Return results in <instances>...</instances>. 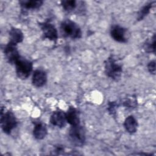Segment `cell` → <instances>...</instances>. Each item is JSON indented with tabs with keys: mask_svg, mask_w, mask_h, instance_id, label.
I'll return each mask as SVG.
<instances>
[{
	"mask_svg": "<svg viewBox=\"0 0 156 156\" xmlns=\"http://www.w3.org/2000/svg\"><path fill=\"white\" fill-rule=\"evenodd\" d=\"M15 65L17 76L23 80L29 77L33 69L32 62L22 57L16 60Z\"/></svg>",
	"mask_w": 156,
	"mask_h": 156,
	"instance_id": "obj_5",
	"label": "cell"
},
{
	"mask_svg": "<svg viewBox=\"0 0 156 156\" xmlns=\"http://www.w3.org/2000/svg\"><path fill=\"white\" fill-rule=\"evenodd\" d=\"M48 133L47 127L45 124L41 122L34 123L33 129V135L37 140H42L45 138Z\"/></svg>",
	"mask_w": 156,
	"mask_h": 156,
	"instance_id": "obj_12",
	"label": "cell"
},
{
	"mask_svg": "<svg viewBox=\"0 0 156 156\" xmlns=\"http://www.w3.org/2000/svg\"><path fill=\"white\" fill-rule=\"evenodd\" d=\"M138 126V124L136 119L132 115L127 116L124 120V128L126 130V131L130 134H133L137 131Z\"/></svg>",
	"mask_w": 156,
	"mask_h": 156,
	"instance_id": "obj_15",
	"label": "cell"
},
{
	"mask_svg": "<svg viewBox=\"0 0 156 156\" xmlns=\"http://www.w3.org/2000/svg\"><path fill=\"white\" fill-rule=\"evenodd\" d=\"M147 67L149 72L151 74L154 75L155 74V60H152L149 62L147 64Z\"/></svg>",
	"mask_w": 156,
	"mask_h": 156,
	"instance_id": "obj_21",
	"label": "cell"
},
{
	"mask_svg": "<svg viewBox=\"0 0 156 156\" xmlns=\"http://www.w3.org/2000/svg\"><path fill=\"white\" fill-rule=\"evenodd\" d=\"M38 24L42 30L43 38L56 42L58 39V32L54 25L49 21L39 23Z\"/></svg>",
	"mask_w": 156,
	"mask_h": 156,
	"instance_id": "obj_6",
	"label": "cell"
},
{
	"mask_svg": "<svg viewBox=\"0 0 156 156\" xmlns=\"http://www.w3.org/2000/svg\"><path fill=\"white\" fill-rule=\"evenodd\" d=\"M47 82V74L42 69H36L34 71L32 83L36 87H41L44 86Z\"/></svg>",
	"mask_w": 156,
	"mask_h": 156,
	"instance_id": "obj_10",
	"label": "cell"
},
{
	"mask_svg": "<svg viewBox=\"0 0 156 156\" xmlns=\"http://www.w3.org/2000/svg\"><path fill=\"white\" fill-rule=\"evenodd\" d=\"M123 105L127 108H135L136 105V101L135 98L126 99L122 103Z\"/></svg>",
	"mask_w": 156,
	"mask_h": 156,
	"instance_id": "obj_19",
	"label": "cell"
},
{
	"mask_svg": "<svg viewBox=\"0 0 156 156\" xmlns=\"http://www.w3.org/2000/svg\"><path fill=\"white\" fill-rule=\"evenodd\" d=\"M60 30L64 37H69L72 39H79L82 37V30L79 25L69 19L62 22Z\"/></svg>",
	"mask_w": 156,
	"mask_h": 156,
	"instance_id": "obj_2",
	"label": "cell"
},
{
	"mask_svg": "<svg viewBox=\"0 0 156 156\" xmlns=\"http://www.w3.org/2000/svg\"><path fill=\"white\" fill-rule=\"evenodd\" d=\"M127 29L119 25H114L110 30V35L113 39L119 43H126Z\"/></svg>",
	"mask_w": 156,
	"mask_h": 156,
	"instance_id": "obj_8",
	"label": "cell"
},
{
	"mask_svg": "<svg viewBox=\"0 0 156 156\" xmlns=\"http://www.w3.org/2000/svg\"><path fill=\"white\" fill-rule=\"evenodd\" d=\"M155 4V1H151L145 4L138 12L137 20L138 21L142 20L146 16H147L151 10L154 6Z\"/></svg>",
	"mask_w": 156,
	"mask_h": 156,
	"instance_id": "obj_16",
	"label": "cell"
},
{
	"mask_svg": "<svg viewBox=\"0 0 156 156\" xmlns=\"http://www.w3.org/2000/svg\"><path fill=\"white\" fill-rule=\"evenodd\" d=\"M118 106V104L116 102H109L108 104L107 110L109 112L110 114L114 116L116 113V109Z\"/></svg>",
	"mask_w": 156,
	"mask_h": 156,
	"instance_id": "obj_20",
	"label": "cell"
},
{
	"mask_svg": "<svg viewBox=\"0 0 156 156\" xmlns=\"http://www.w3.org/2000/svg\"><path fill=\"white\" fill-rule=\"evenodd\" d=\"M69 140L71 144L77 147H82L86 141L85 132L80 124L71 126L69 129Z\"/></svg>",
	"mask_w": 156,
	"mask_h": 156,
	"instance_id": "obj_4",
	"label": "cell"
},
{
	"mask_svg": "<svg viewBox=\"0 0 156 156\" xmlns=\"http://www.w3.org/2000/svg\"><path fill=\"white\" fill-rule=\"evenodd\" d=\"M144 49L148 53H155V35L154 34L151 40H147L144 44Z\"/></svg>",
	"mask_w": 156,
	"mask_h": 156,
	"instance_id": "obj_17",
	"label": "cell"
},
{
	"mask_svg": "<svg viewBox=\"0 0 156 156\" xmlns=\"http://www.w3.org/2000/svg\"><path fill=\"white\" fill-rule=\"evenodd\" d=\"M64 151V147L60 145H58L57 146L55 147V149H54V152L55 154L58 155V154H60L61 152Z\"/></svg>",
	"mask_w": 156,
	"mask_h": 156,
	"instance_id": "obj_22",
	"label": "cell"
},
{
	"mask_svg": "<svg viewBox=\"0 0 156 156\" xmlns=\"http://www.w3.org/2000/svg\"><path fill=\"white\" fill-rule=\"evenodd\" d=\"M61 5L65 11L71 12L77 7V1L75 0H65L61 1Z\"/></svg>",
	"mask_w": 156,
	"mask_h": 156,
	"instance_id": "obj_18",
	"label": "cell"
},
{
	"mask_svg": "<svg viewBox=\"0 0 156 156\" xmlns=\"http://www.w3.org/2000/svg\"><path fill=\"white\" fill-rule=\"evenodd\" d=\"M4 53L7 60L10 64H15L16 60L21 57L16 45L9 41L4 49Z\"/></svg>",
	"mask_w": 156,
	"mask_h": 156,
	"instance_id": "obj_7",
	"label": "cell"
},
{
	"mask_svg": "<svg viewBox=\"0 0 156 156\" xmlns=\"http://www.w3.org/2000/svg\"><path fill=\"white\" fill-rule=\"evenodd\" d=\"M50 122L53 126L59 128L64 127L67 122L66 113L60 110L54 112L51 116Z\"/></svg>",
	"mask_w": 156,
	"mask_h": 156,
	"instance_id": "obj_9",
	"label": "cell"
},
{
	"mask_svg": "<svg viewBox=\"0 0 156 156\" xmlns=\"http://www.w3.org/2000/svg\"><path fill=\"white\" fill-rule=\"evenodd\" d=\"M66 121L71 126H77L80 124V117L79 113L76 108L73 107H70L66 112Z\"/></svg>",
	"mask_w": 156,
	"mask_h": 156,
	"instance_id": "obj_11",
	"label": "cell"
},
{
	"mask_svg": "<svg viewBox=\"0 0 156 156\" xmlns=\"http://www.w3.org/2000/svg\"><path fill=\"white\" fill-rule=\"evenodd\" d=\"M19 3L23 10H29L39 9L43 4L41 0H24L20 1Z\"/></svg>",
	"mask_w": 156,
	"mask_h": 156,
	"instance_id": "obj_14",
	"label": "cell"
},
{
	"mask_svg": "<svg viewBox=\"0 0 156 156\" xmlns=\"http://www.w3.org/2000/svg\"><path fill=\"white\" fill-rule=\"evenodd\" d=\"M104 63L105 73L107 76L115 81H118L122 72L121 64L119 63L113 56L109 57Z\"/></svg>",
	"mask_w": 156,
	"mask_h": 156,
	"instance_id": "obj_1",
	"label": "cell"
},
{
	"mask_svg": "<svg viewBox=\"0 0 156 156\" xmlns=\"http://www.w3.org/2000/svg\"><path fill=\"white\" fill-rule=\"evenodd\" d=\"M0 124L2 131L5 133L9 135L13 129L17 126L18 122L14 113L12 111L7 110L5 112L3 107H1Z\"/></svg>",
	"mask_w": 156,
	"mask_h": 156,
	"instance_id": "obj_3",
	"label": "cell"
},
{
	"mask_svg": "<svg viewBox=\"0 0 156 156\" xmlns=\"http://www.w3.org/2000/svg\"><path fill=\"white\" fill-rule=\"evenodd\" d=\"M9 42L17 44L18 43H21L24 39V35L23 32L18 28L12 27L9 32Z\"/></svg>",
	"mask_w": 156,
	"mask_h": 156,
	"instance_id": "obj_13",
	"label": "cell"
}]
</instances>
